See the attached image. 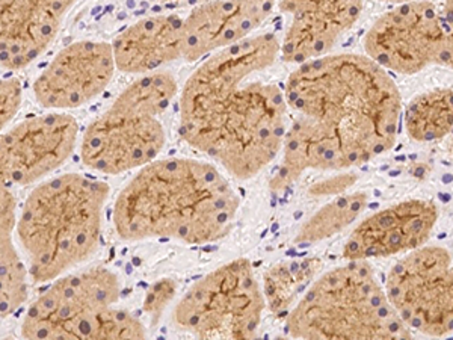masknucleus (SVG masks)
<instances>
[{"label": "nucleus", "instance_id": "nucleus-1", "mask_svg": "<svg viewBox=\"0 0 453 340\" xmlns=\"http://www.w3.org/2000/svg\"><path fill=\"white\" fill-rule=\"evenodd\" d=\"M284 96L295 119L269 182L275 194L305 171L349 170L396 143L401 93L369 57L339 53L305 62L290 74Z\"/></svg>", "mask_w": 453, "mask_h": 340}, {"label": "nucleus", "instance_id": "nucleus-2", "mask_svg": "<svg viewBox=\"0 0 453 340\" xmlns=\"http://www.w3.org/2000/svg\"><path fill=\"white\" fill-rule=\"evenodd\" d=\"M280 49L273 34L250 36L201 62L181 89V138L241 181L283 150L288 100L281 88L258 78Z\"/></svg>", "mask_w": 453, "mask_h": 340}, {"label": "nucleus", "instance_id": "nucleus-3", "mask_svg": "<svg viewBox=\"0 0 453 340\" xmlns=\"http://www.w3.org/2000/svg\"><path fill=\"white\" fill-rule=\"evenodd\" d=\"M239 197L204 160L168 158L141 168L113 206L123 241L173 239L188 245L218 243L236 224Z\"/></svg>", "mask_w": 453, "mask_h": 340}, {"label": "nucleus", "instance_id": "nucleus-4", "mask_svg": "<svg viewBox=\"0 0 453 340\" xmlns=\"http://www.w3.org/2000/svg\"><path fill=\"white\" fill-rule=\"evenodd\" d=\"M109 186L70 173L42 182L17 220V237L36 284L67 275L97 251Z\"/></svg>", "mask_w": 453, "mask_h": 340}, {"label": "nucleus", "instance_id": "nucleus-5", "mask_svg": "<svg viewBox=\"0 0 453 340\" xmlns=\"http://www.w3.org/2000/svg\"><path fill=\"white\" fill-rule=\"evenodd\" d=\"M295 340H416L369 262L322 274L288 313Z\"/></svg>", "mask_w": 453, "mask_h": 340}, {"label": "nucleus", "instance_id": "nucleus-6", "mask_svg": "<svg viewBox=\"0 0 453 340\" xmlns=\"http://www.w3.org/2000/svg\"><path fill=\"white\" fill-rule=\"evenodd\" d=\"M119 280L104 267L55 280L21 324L25 340H149L140 318L119 307Z\"/></svg>", "mask_w": 453, "mask_h": 340}, {"label": "nucleus", "instance_id": "nucleus-7", "mask_svg": "<svg viewBox=\"0 0 453 340\" xmlns=\"http://www.w3.org/2000/svg\"><path fill=\"white\" fill-rule=\"evenodd\" d=\"M175 94L177 81L162 70L140 76L124 88L85 130L81 144L83 164L104 174H121L155 162L166 143L162 117Z\"/></svg>", "mask_w": 453, "mask_h": 340}, {"label": "nucleus", "instance_id": "nucleus-8", "mask_svg": "<svg viewBox=\"0 0 453 340\" xmlns=\"http://www.w3.org/2000/svg\"><path fill=\"white\" fill-rule=\"evenodd\" d=\"M265 295L247 259L221 265L192 284L173 324L192 340H263Z\"/></svg>", "mask_w": 453, "mask_h": 340}, {"label": "nucleus", "instance_id": "nucleus-9", "mask_svg": "<svg viewBox=\"0 0 453 340\" xmlns=\"http://www.w3.org/2000/svg\"><path fill=\"white\" fill-rule=\"evenodd\" d=\"M452 254L425 245L397 260L387 275L386 292L410 328L426 336L453 331Z\"/></svg>", "mask_w": 453, "mask_h": 340}, {"label": "nucleus", "instance_id": "nucleus-10", "mask_svg": "<svg viewBox=\"0 0 453 340\" xmlns=\"http://www.w3.org/2000/svg\"><path fill=\"white\" fill-rule=\"evenodd\" d=\"M365 50L386 72L416 74L433 66L448 68L441 5L418 2L393 8L372 25Z\"/></svg>", "mask_w": 453, "mask_h": 340}, {"label": "nucleus", "instance_id": "nucleus-11", "mask_svg": "<svg viewBox=\"0 0 453 340\" xmlns=\"http://www.w3.org/2000/svg\"><path fill=\"white\" fill-rule=\"evenodd\" d=\"M76 119L50 112L16 124L0 140V174L4 183L27 186L67 162L78 144Z\"/></svg>", "mask_w": 453, "mask_h": 340}, {"label": "nucleus", "instance_id": "nucleus-12", "mask_svg": "<svg viewBox=\"0 0 453 340\" xmlns=\"http://www.w3.org/2000/svg\"><path fill=\"white\" fill-rule=\"evenodd\" d=\"M109 42L82 40L64 47L34 83V94L46 109L79 108L108 88L115 74Z\"/></svg>", "mask_w": 453, "mask_h": 340}, {"label": "nucleus", "instance_id": "nucleus-13", "mask_svg": "<svg viewBox=\"0 0 453 340\" xmlns=\"http://www.w3.org/2000/svg\"><path fill=\"white\" fill-rule=\"evenodd\" d=\"M437 220L433 201H402L361 221L348 237L343 256L348 262H367L412 253L425 247Z\"/></svg>", "mask_w": 453, "mask_h": 340}, {"label": "nucleus", "instance_id": "nucleus-14", "mask_svg": "<svg viewBox=\"0 0 453 340\" xmlns=\"http://www.w3.org/2000/svg\"><path fill=\"white\" fill-rule=\"evenodd\" d=\"M279 10L292 20L284 35L280 57L299 64L328 57L331 49L352 29L361 12V2H280Z\"/></svg>", "mask_w": 453, "mask_h": 340}, {"label": "nucleus", "instance_id": "nucleus-15", "mask_svg": "<svg viewBox=\"0 0 453 340\" xmlns=\"http://www.w3.org/2000/svg\"><path fill=\"white\" fill-rule=\"evenodd\" d=\"M275 5L271 2H206L194 6L183 19V59L226 50L251 36Z\"/></svg>", "mask_w": 453, "mask_h": 340}, {"label": "nucleus", "instance_id": "nucleus-16", "mask_svg": "<svg viewBox=\"0 0 453 340\" xmlns=\"http://www.w3.org/2000/svg\"><path fill=\"white\" fill-rule=\"evenodd\" d=\"M74 2L23 0L0 4L2 67L16 72L27 67L50 47Z\"/></svg>", "mask_w": 453, "mask_h": 340}, {"label": "nucleus", "instance_id": "nucleus-17", "mask_svg": "<svg viewBox=\"0 0 453 340\" xmlns=\"http://www.w3.org/2000/svg\"><path fill=\"white\" fill-rule=\"evenodd\" d=\"M119 72L151 74L170 62L183 59V19L156 14L134 21L111 42Z\"/></svg>", "mask_w": 453, "mask_h": 340}, {"label": "nucleus", "instance_id": "nucleus-18", "mask_svg": "<svg viewBox=\"0 0 453 340\" xmlns=\"http://www.w3.org/2000/svg\"><path fill=\"white\" fill-rule=\"evenodd\" d=\"M17 201L5 183L0 197V282L2 316L8 318L27 299V271L21 260L14 235L17 233Z\"/></svg>", "mask_w": 453, "mask_h": 340}, {"label": "nucleus", "instance_id": "nucleus-19", "mask_svg": "<svg viewBox=\"0 0 453 340\" xmlns=\"http://www.w3.org/2000/svg\"><path fill=\"white\" fill-rule=\"evenodd\" d=\"M405 129L418 143L443 140L452 134V88H433L412 98L405 111Z\"/></svg>", "mask_w": 453, "mask_h": 340}, {"label": "nucleus", "instance_id": "nucleus-20", "mask_svg": "<svg viewBox=\"0 0 453 340\" xmlns=\"http://www.w3.org/2000/svg\"><path fill=\"white\" fill-rule=\"evenodd\" d=\"M367 206V194L352 192L335 197L328 205L320 207L299 228L295 236L296 245H311L339 235L349 227Z\"/></svg>", "mask_w": 453, "mask_h": 340}, {"label": "nucleus", "instance_id": "nucleus-21", "mask_svg": "<svg viewBox=\"0 0 453 340\" xmlns=\"http://www.w3.org/2000/svg\"><path fill=\"white\" fill-rule=\"evenodd\" d=\"M322 268L319 259H304L271 267L263 277V295L273 313H281L294 305L299 292Z\"/></svg>", "mask_w": 453, "mask_h": 340}, {"label": "nucleus", "instance_id": "nucleus-22", "mask_svg": "<svg viewBox=\"0 0 453 340\" xmlns=\"http://www.w3.org/2000/svg\"><path fill=\"white\" fill-rule=\"evenodd\" d=\"M175 290H177V283L171 279L159 280L150 288L145 295L142 307L145 313L149 314L151 324H156L160 320L162 313L174 299Z\"/></svg>", "mask_w": 453, "mask_h": 340}, {"label": "nucleus", "instance_id": "nucleus-23", "mask_svg": "<svg viewBox=\"0 0 453 340\" xmlns=\"http://www.w3.org/2000/svg\"><path fill=\"white\" fill-rule=\"evenodd\" d=\"M357 181H358V175L356 173H339L313 183L310 186L309 194L314 198L343 196L349 188L356 185Z\"/></svg>", "mask_w": 453, "mask_h": 340}, {"label": "nucleus", "instance_id": "nucleus-24", "mask_svg": "<svg viewBox=\"0 0 453 340\" xmlns=\"http://www.w3.org/2000/svg\"><path fill=\"white\" fill-rule=\"evenodd\" d=\"M0 115L2 128L10 124L16 117L21 104V85L17 78H8L2 81V96H0Z\"/></svg>", "mask_w": 453, "mask_h": 340}, {"label": "nucleus", "instance_id": "nucleus-25", "mask_svg": "<svg viewBox=\"0 0 453 340\" xmlns=\"http://www.w3.org/2000/svg\"><path fill=\"white\" fill-rule=\"evenodd\" d=\"M441 5L446 36H448V68L453 70V2H444Z\"/></svg>", "mask_w": 453, "mask_h": 340}, {"label": "nucleus", "instance_id": "nucleus-26", "mask_svg": "<svg viewBox=\"0 0 453 340\" xmlns=\"http://www.w3.org/2000/svg\"><path fill=\"white\" fill-rule=\"evenodd\" d=\"M452 132H453V130H452ZM448 149H449V151H450V153H452V155H453V134H452V136H450V140H449Z\"/></svg>", "mask_w": 453, "mask_h": 340}, {"label": "nucleus", "instance_id": "nucleus-27", "mask_svg": "<svg viewBox=\"0 0 453 340\" xmlns=\"http://www.w3.org/2000/svg\"><path fill=\"white\" fill-rule=\"evenodd\" d=\"M275 340H295L294 337H283V336H279Z\"/></svg>", "mask_w": 453, "mask_h": 340}, {"label": "nucleus", "instance_id": "nucleus-28", "mask_svg": "<svg viewBox=\"0 0 453 340\" xmlns=\"http://www.w3.org/2000/svg\"><path fill=\"white\" fill-rule=\"evenodd\" d=\"M450 271H452V275H453V256H452V263H450Z\"/></svg>", "mask_w": 453, "mask_h": 340}]
</instances>
